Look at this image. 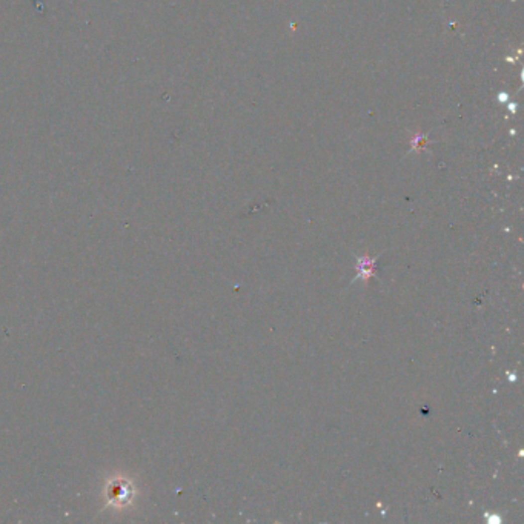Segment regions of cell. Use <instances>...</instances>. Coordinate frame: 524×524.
Instances as JSON below:
<instances>
[{
  "mask_svg": "<svg viewBox=\"0 0 524 524\" xmlns=\"http://www.w3.org/2000/svg\"><path fill=\"white\" fill-rule=\"evenodd\" d=\"M374 262H375V260H371V259H368V257H365V259H360V260H358L360 277H365V278H368V277H371V275H372V272H374Z\"/></svg>",
  "mask_w": 524,
  "mask_h": 524,
  "instance_id": "1",
  "label": "cell"
}]
</instances>
